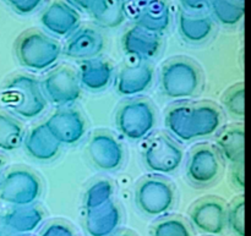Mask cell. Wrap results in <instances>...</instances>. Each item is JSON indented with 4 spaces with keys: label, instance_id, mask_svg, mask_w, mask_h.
<instances>
[{
    "label": "cell",
    "instance_id": "obj_5",
    "mask_svg": "<svg viewBox=\"0 0 251 236\" xmlns=\"http://www.w3.org/2000/svg\"><path fill=\"white\" fill-rule=\"evenodd\" d=\"M117 126L120 134L127 140L140 141L154 130L156 112L147 100H129L118 110Z\"/></svg>",
    "mask_w": 251,
    "mask_h": 236
},
{
    "label": "cell",
    "instance_id": "obj_17",
    "mask_svg": "<svg viewBox=\"0 0 251 236\" xmlns=\"http://www.w3.org/2000/svg\"><path fill=\"white\" fill-rule=\"evenodd\" d=\"M153 81V70L149 64L137 63L125 66L115 77V88L124 97H135L146 92Z\"/></svg>",
    "mask_w": 251,
    "mask_h": 236
},
{
    "label": "cell",
    "instance_id": "obj_36",
    "mask_svg": "<svg viewBox=\"0 0 251 236\" xmlns=\"http://www.w3.org/2000/svg\"><path fill=\"white\" fill-rule=\"evenodd\" d=\"M70 2L71 6L74 7H77V9L83 10V11H88L92 9V6L95 5V2L97 0H68Z\"/></svg>",
    "mask_w": 251,
    "mask_h": 236
},
{
    "label": "cell",
    "instance_id": "obj_27",
    "mask_svg": "<svg viewBox=\"0 0 251 236\" xmlns=\"http://www.w3.org/2000/svg\"><path fill=\"white\" fill-rule=\"evenodd\" d=\"M24 127L11 115L0 113V151H14L24 141Z\"/></svg>",
    "mask_w": 251,
    "mask_h": 236
},
{
    "label": "cell",
    "instance_id": "obj_14",
    "mask_svg": "<svg viewBox=\"0 0 251 236\" xmlns=\"http://www.w3.org/2000/svg\"><path fill=\"white\" fill-rule=\"evenodd\" d=\"M44 125L59 143L66 146L80 142L86 134L85 119L74 109H60L53 113Z\"/></svg>",
    "mask_w": 251,
    "mask_h": 236
},
{
    "label": "cell",
    "instance_id": "obj_25",
    "mask_svg": "<svg viewBox=\"0 0 251 236\" xmlns=\"http://www.w3.org/2000/svg\"><path fill=\"white\" fill-rule=\"evenodd\" d=\"M96 24L102 28L119 27L126 19L123 0H97L90 10Z\"/></svg>",
    "mask_w": 251,
    "mask_h": 236
},
{
    "label": "cell",
    "instance_id": "obj_11",
    "mask_svg": "<svg viewBox=\"0 0 251 236\" xmlns=\"http://www.w3.org/2000/svg\"><path fill=\"white\" fill-rule=\"evenodd\" d=\"M220 154L207 144L199 146L191 152L186 163V175L196 186H207L215 183L221 174Z\"/></svg>",
    "mask_w": 251,
    "mask_h": 236
},
{
    "label": "cell",
    "instance_id": "obj_1",
    "mask_svg": "<svg viewBox=\"0 0 251 236\" xmlns=\"http://www.w3.org/2000/svg\"><path fill=\"white\" fill-rule=\"evenodd\" d=\"M222 119V113L213 103H181L167 112L166 126L174 139L191 142L215 135Z\"/></svg>",
    "mask_w": 251,
    "mask_h": 236
},
{
    "label": "cell",
    "instance_id": "obj_31",
    "mask_svg": "<svg viewBox=\"0 0 251 236\" xmlns=\"http://www.w3.org/2000/svg\"><path fill=\"white\" fill-rule=\"evenodd\" d=\"M227 225L237 236H245V200L239 197L227 210Z\"/></svg>",
    "mask_w": 251,
    "mask_h": 236
},
{
    "label": "cell",
    "instance_id": "obj_40",
    "mask_svg": "<svg viewBox=\"0 0 251 236\" xmlns=\"http://www.w3.org/2000/svg\"><path fill=\"white\" fill-rule=\"evenodd\" d=\"M2 165H4V162H2V159L0 158V176H1V171H2Z\"/></svg>",
    "mask_w": 251,
    "mask_h": 236
},
{
    "label": "cell",
    "instance_id": "obj_2",
    "mask_svg": "<svg viewBox=\"0 0 251 236\" xmlns=\"http://www.w3.org/2000/svg\"><path fill=\"white\" fill-rule=\"evenodd\" d=\"M1 100L5 107L22 119L39 117L47 108L41 83L28 75H19L4 86Z\"/></svg>",
    "mask_w": 251,
    "mask_h": 236
},
{
    "label": "cell",
    "instance_id": "obj_37",
    "mask_svg": "<svg viewBox=\"0 0 251 236\" xmlns=\"http://www.w3.org/2000/svg\"><path fill=\"white\" fill-rule=\"evenodd\" d=\"M0 236H19L0 218Z\"/></svg>",
    "mask_w": 251,
    "mask_h": 236
},
{
    "label": "cell",
    "instance_id": "obj_7",
    "mask_svg": "<svg viewBox=\"0 0 251 236\" xmlns=\"http://www.w3.org/2000/svg\"><path fill=\"white\" fill-rule=\"evenodd\" d=\"M137 207L149 217H163L173 208L176 201L174 189L161 178H149L137 185L135 193Z\"/></svg>",
    "mask_w": 251,
    "mask_h": 236
},
{
    "label": "cell",
    "instance_id": "obj_10",
    "mask_svg": "<svg viewBox=\"0 0 251 236\" xmlns=\"http://www.w3.org/2000/svg\"><path fill=\"white\" fill-rule=\"evenodd\" d=\"M41 87L46 99L55 105L73 104L81 95L77 73L65 66L50 71L42 81Z\"/></svg>",
    "mask_w": 251,
    "mask_h": 236
},
{
    "label": "cell",
    "instance_id": "obj_6",
    "mask_svg": "<svg viewBox=\"0 0 251 236\" xmlns=\"http://www.w3.org/2000/svg\"><path fill=\"white\" fill-rule=\"evenodd\" d=\"M41 192L39 178L26 169H14L0 181V200L14 207L32 206Z\"/></svg>",
    "mask_w": 251,
    "mask_h": 236
},
{
    "label": "cell",
    "instance_id": "obj_20",
    "mask_svg": "<svg viewBox=\"0 0 251 236\" xmlns=\"http://www.w3.org/2000/svg\"><path fill=\"white\" fill-rule=\"evenodd\" d=\"M24 146L29 157L37 161H51L58 156L61 144L54 139L44 124L33 127L24 140Z\"/></svg>",
    "mask_w": 251,
    "mask_h": 236
},
{
    "label": "cell",
    "instance_id": "obj_39",
    "mask_svg": "<svg viewBox=\"0 0 251 236\" xmlns=\"http://www.w3.org/2000/svg\"><path fill=\"white\" fill-rule=\"evenodd\" d=\"M4 1H5V2H7V4L11 5V6H12V5L16 4V2L19 1V0H4Z\"/></svg>",
    "mask_w": 251,
    "mask_h": 236
},
{
    "label": "cell",
    "instance_id": "obj_15",
    "mask_svg": "<svg viewBox=\"0 0 251 236\" xmlns=\"http://www.w3.org/2000/svg\"><path fill=\"white\" fill-rule=\"evenodd\" d=\"M41 24L54 36L68 37L78 28L80 15L68 2L54 1L42 12Z\"/></svg>",
    "mask_w": 251,
    "mask_h": 236
},
{
    "label": "cell",
    "instance_id": "obj_30",
    "mask_svg": "<svg viewBox=\"0 0 251 236\" xmlns=\"http://www.w3.org/2000/svg\"><path fill=\"white\" fill-rule=\"evenodd\" d=\"M152 236H193L190 227L180 218H166L157 223Z\"/></svg>",
    "mask_w": 251,
    "mask_h": 236
},
{
    "label": "cell",
    "instance_id": "obj_22",
    "mask_svg": "<svg viewBox=\"0 0 251 236\" xmlns=\"http://www.w3.org/2000/svg\"><path fill=\"white\" fill-rule=\"evenodd\" d=\"M178 31L189 43H202L213 32V21L205 15L181 11L178 15Z\"/></svg>",
    "mask_w": 251,
    "mask_h": 236
},
{
    "label": "cell",
    "instance_id": "obj_4",
    "mask_svg": "<svg viewBox=\"0 0 251 236\" xmlns=\"http://www.w3.org/2000/svg\"><path fill=\"white\" fill-rule=\"evenodd\" d=\"M61 54V47L51 37L38 31H31L20 37L16 55L20 63L32 71H43L55 65Z\"/></svg>",
    "mask_w": 251,
    "mask_h": 236
},
{
    "label": "cell",
    "instance_id": "obj_3",
    "mask_svg": "<svg viewBox=\"0 0 251 236\" xmlns=\"http://www.w3.org/2000/svg\"><path fill=\"white\" fill-rule=\"evenodd\" d=\"M159 85L163 94L169 99H189L200 88L201 72L198 65L189 59H171L162 66Z\"/></svg>",
    "mask_w": 251,
    "mask_h": 236
},
{
    "label": "cell",
    "instance_id": "obj_24",
    "mask_svg": "<svg viewBox=\"0 0 251 236\" xmlns=\"http://www.w3.org/2000/svg\"><path fill=\"white\" fill-rule=\"evenodd\" d=\"M2 220L19 236L33 233L43 223L44 215L39 208L32 206L15 207L1 217Z\"/></svg>",
    "mask_w": 251,
    "mask_h": 236
},
{
    "label": "cell",
    "instance_id": "obj_33",
    "mask_svg": "<svg viewBox=\"0 0 251 236\" xmlns=\"http://www.w3.org/2000/svg\"><path fill=\"white\" fill-rule=\"evenodd\" d=\"M44 0H19L16 4L12 5V9L21 15H28L36 11L42 5Z\"/></svg>",
    "mask_w": 251,
    "mask_h": 236
},
{
    "label": "cell",
    "instance_id": "obj_19",
    "mask_svg": "<svg viewBox=\"0 0 251 236\" xmlns=\"http://www.w3.org/2000/svg\"><path fill=\"white\" fill-rule=\"evenodd\" d=\"M122 46L125 53L139 60L154 58L161 48L159 34L134 26L127 29L122 38Z\"/></svg>",
    "mask_w": 251,
    "mask_h": 236
},
{
    "label": "cell",
    "instance_id": "obj_16",
    "mask_svg": "<svg viewBox=\"0 0 251 236\" xmlns=\"http://www.w3.org/2000/svg\"><path fill=\"white\" fill-rule=\"evenodd\" d=\"M104 49V39L95 28L83 27L76 29L66 41L63 51L66 56L76 60L96 59Z\"/></svg>",
    "mask_w": 251,
    "mask_h": 236
},
{
    "label": "cell",
    "instance_id": "obj_23",
    "mask_svg": "<svg viewBox=\"0 0 251 236\" xmlns=\"http://www.w3.org/2000/svg\"><path fill=\"white\" fill-rule=\"evenodd\" d=\"M216 143L223 158L233 165L244 162L245 131L243 125L226 127L217 136Z\"/></svg>",
    "mask_w": 251,
    "mask_h": 236
},
{
    "label": "cell",
    "instance_id": "obj_13",
    "mask_svg": "<svg viewBox=\"0 0 251 236\" xmlns=\"http://www.w3.org/2000/svg\"><path fill=\"white\" fill-rule=\"evenodd\" d=\"M194 227L206 235H222L227 227V208L218 198H205L196 203L190 212Z\"/></svg>",
    "mask_w": 251,
    "mask_h": 236
},
{
    "label": "cell",
    "instance_id": "obj_21",
    "mask_svg": "<svg viewBox=\"0 0 251 236\" xmlns=\"http://www.w3.org/2000/svg\"><path fill=\"white\" fill-rule=\"evenodd\" d=\"M113 68L109 63L100 59H90L81 63L77 78L80 86L86 90L98 92L105 90L113 80Z\"/></svg>",
    "mask_w": 251,
    "mask_h": 236
},
{
    "label": "cell",
    "instance_id": "obj_38",
    "mask_svg": "<svg viewBox=\"0 0 251 236\" xmlns=\"http://www.w3.org/2000/svg\"><path fill=\"white\" fill-rule=\"evenodd\" d=\"M110 236H132V235L127 232H119V233L115 232L114 234H112Z\"/></svg>",
    "mask_w": 251,
    "mask_h": 236
},
{
    "label": "cell",
    "instance_id": "obj_35",
    "mask_svg": "<svg viewBox=\"0 0 251 236\" xmlns=\"http://www.w3.org/2000/svg\"><path fill=\"white\" fill-rule=\"evenodd\" d=\"M212 0H180L181 5L190 12H199L207 9Z\"/></svg>",
    "mask_w": 251,
    "mask_h": 236
},
{
    "label": "cell",
    "instance_id": "obj_28",
    "mask_svg": "<svg viewBox=\"0 0 251 236\" xmlns=\"http://www.w3.org/2000/svg\"><path fill=\"white\" fill-rule=\"evenodd\" d=\"M113 193H114V189H113L112 184L109 181H96L95 184H92L87 189V191L85 193V200H83L85 211L91 210V208H96L98 206H102L104 203L112 201Z\"/></svg>",
    "mask_w": 251,
    "mask_h": 236
},
{
    "label": "cell",
    "instance_id": "obj_41",
    "mask_svg": "<svg viewBox=\"0 0 251 236\" xmlns=\"http://www.w3.org/2000/svg\"><path fill=\"white\" fill-rule=\"evenodd\" d=\"M123 1H125V0H123Z\"/></svg>",
    "mask_w": 251,
    "mask_h": 236
},
{
    "label": "cell",
    "instance_id": "obj_29",
    "mask_svg": "<svg viewBox=\"0 0 251 236\" xmlns=\"http://www.w3.org/2000/svg\"><path fill=\"white\" fill-rule=\"evenodd\" d=\"M225 107L233 117L243 119L245 115V88L244 83H238L226 92Z\"/></svg>",
    "mask_w": 251,
    "mask_h": 236
},
{
    "label": "cell",
    "instance_id": "obj_8",
    "mask_svg": "<svg viewBox=\"0 0 251 236\" xmlns=\"http://www.w3.org/2000/svg\"><path fill=\"white\" fill-rule=\"evenodd\" d=\"M125 14L135 26L161 34L171 24V10L166 0H130Z\"/></svg>",
    "mask_w": 251,
    "mask_h": 236
},
{
    "label": "cell",
    "instance_id": "obj_12",
    "mask_svg": "<svg viewBox=\"0 0 251 236\" xmlns=\"http://www.w3.org/2000/svg\"><path fill=\"white\" fill-rule=\"evenodd\" d=\"M87 154L98 169L112 171L124 161V149L120 142L109 132H96L87 143Z\"/></svg>",
    "mask_w": 251,
    "mask_h": 236
},
{
    "label": "cell",
    "instance_id": "obj_32",
    "mask_svg": "<svg viewBox=\"0 0 251 236\" xmlns=\"http://www.w3.org/2000/svg\"><path fill=\"white\" fill-rule=\"evenodd\" d=\"M39 236H75V235H74L73 230H71L68 225L63 224V223L55 222L47 225Z\"/></svg>",
    "mask_w": 251,
    "mask_h": 236
},
{
    "label": "cell",
    "instance_id": "obj_26",
    "mask_svg": "<svg viewBox=\"0 0 251 236\" xmlns=\"http://www.w3.org/2000/svg\"><path fill=\"white\" fill-rule=\"evenodd\" d=\"M210 6L215 19L225 26H235L245 14V0H212Z\"/></svg>",
    "mask_w": 251,
    "mask_h": 236
},
{
    "label": "cell",
    "instance_id": "obj_9",
    "mask_svg": "<svg viewBox=\"0 0 251 236\" xmlns=\"http://www.w3.org/2000/svg\"><path fill=\"white\" fill-rule=\"evenodd\" d=\"M183 157V149L167 136L152 139L142 152L145 165L156 174L174 173L181 165Z\"/></svg>",
    "mask_w": 251,
    "mask_h": 236
},
{
    "label": "cell",
    "instance_id": "obj_34",
    "mask_svg": "<svg viewBox=\"0 0 251 236\" xmlns=\"http://www.w3.org/2000/svg\"><path fill=\"white\" fill-rule=\"evenodd\" d=\"M232 183L234 184V186H237L239 190H244V162H240V163H237L233 165Z\"/></svg>",
    "mask_w": 251,
    "mask_h": 236
},
{
    "label": "cell",
    "instance_id": "obj_18",
    "mask_svg": "<svg viewBox=\"0 0 251 236\" xmlns=\"http://www.w3.org/2000/svg\"><path fill=\"white\" fill-rule=\"evenodd\" d=\"M122 222V213L114 201L85 211V229L90 236H110Z\"/></svg>",
    "mask_w": 251,
    "mask_h": 236
}]
</instances>
